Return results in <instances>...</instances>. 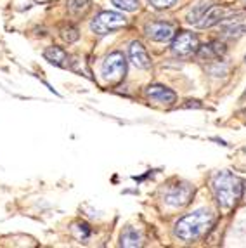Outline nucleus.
<instances>
[{
    "label": "nucleus",
    "instance_id": "nucleus-1",
    "mask_svg": "<svg viewBox=\"0 0 246 248\" xmlns=\"http://www.w3.org/2000/svg\"><path fill=\"white\" fill-rule=\"evenodd\" d=\"M212 191H214L218 207L224 208V210H229L241 200L243 182L238 175L224 170V172H217L212 177Z\"/></svg>",
    "mask_w": 246,
    "mask_h": 248
},
{
    "label": "nucleus",
    "instance_id": "nucleus-2",
    "mask_svg": "<svg viewBox=\"0 0 246 248\" xmlns=\"http://www.w3.org/2000/svg\"><path fill=\"white\" fill-rule=\"evenodd\" d=\"M214 220L215 217L210 210H196L193 214L182 217L175 224V232L181 240L194 241L198 238H201V236L212 228Z\"/></svg>",
    "mask_w": 246,
    "mask_h": 248
},
{
    "label": "nucleus",
    "instance_id": "nucleus-3",
    "mask_svg": "<svg viewBox=\"0 0 246 248\" xmlns=\"http://www.w3.org/2000/svg\"><path fill=\"white\" fill-rule=\"evenodd\" d=\"M127 25L125 16L120 13H113V11H104V13L97 14L94 21L91 23V28L94 33L97 35H109L116 30L123 28Z\"/></svg>",
    "mask_w": 246,
    "mask_h": 248
},
{
    "label": "nucleus",
    "instance_id": "nucleus-4",
    "mask_svg": "<svg viewBox=\"0 0 246 248\" xmlns=\"http://www.w3.org/2000/svg\"><path fill=\"white\" fill-rule=\"evenodd\" d=\"M125 73H127V61L122 52L109 54L101 66V75L108 83H118L120 80H123Z\"/></svg>",
    "mask_w": 246,
    "mask_h": 248
},
{
    "label": "nucleus",
    "instance_id": "nucleus-5",
    "mask_svg": "<svg viewBox=\"0 0 246 248\" xmlns=\"http://www.w3.org/2000/svg\"><path fill=\"white\" fill-rule=\"evenodd\" d=\"M198 49H200V42H198V37L194 33L181 31V33L173 38L172 50L179 58H189L194 52H198Z\"/></svg>",
    "mask_w": 246,
    "mask_h": 248
},
{
    "label": "nucleus",
    "instance_id": "nucleus-6",
    "mask_svg": "<svg viewBox=\"0 0 246 248\" xmlns=\"http://www.w3.org/2000/svg\"><path fill=\"white\" fill-rule=\"evenodd\" d=\"M193 193L194 189L189 184H175L165 191V203H169L170 207H185L191 202Z\"/></svg>",
    "mask_w": 246,
    "mask_h": 248
},
{
    "label": "nucleus",
    "instance_id": "nucleus-7",
    "mask_svg": "<svg viewBox=\"0 0 246 248\" xmlns=\"http://www.w3.org/2000/svg\"><path fill=\"white\" fill-rule=\"evenodd\" d=\"M220 31L224 38H239L246 35V14H234L229 19L220 21Z\"/></svg>",
    "mask_w": 246,
    "mask_h": 248
},
{
    "label": "nucleus",
    "instance_id": "nucleus-8",
    "mask_svg": "<svg viewBox=\"0 0 246 248\" xmlns=\"http://www.w3.org/2000/svg\"><path fill=\"white\" fill-rule=\"evenodd\" d=\"M173 33H175L173 26L169 25V23H161V21L146 26V35L153 42H169L173 37Z\"/></svg>",
    "mask_w": 246,
    "mask_h": 248
},
{
    "label": "nucleus",
    "instance_id": "nucleus-9",
    "mask_svg": "<svg viewBox=\"0 0 246 248\" xmlns=\"http://www.w3.org/2000/svg\"><path fill=\"white\" fill-rule=\"evenodd\" d=\"M128 56H130L132 64L139 70H149L151 68V58H149L148 50L144 49L140 42H132L130 49H128Z\"/></svg>",
    "mask_w": 246,
    "mask_h": 248
},
{
    "label": "nucleus",
    "instance_id": "nucleus-10",
    "mask_svg": "<svg viewBox=\"0 0 246 248\" xmlns=\"http://www.w3.org/2000/svg\"><path fill=\"white\" fill-rule=\"evenodd\" d=\"M146 95L149 99L154 101V103L165 104V106H170L177 101V95L173 91H170L169 87H163V85H151V87L146 89Z\"/></svg>",
    "mask_w": 246,
    "mask_h": 248
},
{
    "label": "nucleus",
    "instance_id": "nucleus-11",
    "mask_svg": "<svg viewBox=\"0 0 246 248\" xmlns=\"http://www.w3.org/2000/svg\"><path fill=\"white\" fill-rule=\"evenodd\" d=\"M224 16H226V9L220 5H212L210 9H205V13L201 14L196 26L198 28H212V26L218 25L224 19Z\"/></svg>",
    "mask_w": 246,
    "mask_h": 248
},
{
    "label": "nucleus",
    "instance_id": "nucleus-12",
    "mask_svg": "<svg viewBox=\"0 0 246 248\" xmlns=\"http://www.w3.org/2000/svg\"><path fill=\"white\" fill-rule=\"evenodd\" d=\"M226 54V46L222 42H210L206 46L198 49V58L203 61H214V59H220Z\"/></svg>",
    "mask_w": 246,
    "mask_h": 248
},
{
    "label": "nucleus",
    "instance_id": "nucleus-13",
    "mask_svg": "<svg viewBox=\"0 0 246 248\" xmlns=\"http://www.w3.org/2000/svg\"><path fill=\"white\" fill-rule=\"evenodd\" d=\"M44 58L49 62H52V64H56V66H66L68 64V54L61 47H47L44 50Z\"/></svg>",
    "mask_w": 246,
    "mask_h": 248
},
{
    "label": "nucleus",
    "instance_id": "nucleus-14",
    "mask_svg": "<svg viewBox=\"0 0 246 248\" xmlns=\"http://www.w3.org/2000/svg\"><path fill=\"white\" fill-rule=\"evenodd\" d=\"M140 241H142V236L137 231L136 228H127L122 234V245L123 247H140Z\"/></svg>",
    "mask_w": 246,
    "mask_h": 248
},
{
    "label": "nucleus",
    "instance_id": "nucleus-15",
    "mask_svg": "<svg viewBox=\"0 0 246 248\" xmlns=\"http://www.w3.org/2000/svg\"><path fill=\"white\" fill-rule=\"evenodd\" d=\"M91 5V0H68V9L70 13L78 16V14H83Z\"/></svg>",
    "mask_w": 246,
    "mask_h": 248
},
{
    "label": "nucleus",
    "instance_id": "nucleus-16",
    "mask_svg": "<svg viewBox=\"0 0 246 248\" xmlns=\"http://www.w3.org/2000/svg\"><path fill=\"white\" fill-rule=\"evenodd\" d=\"M113 4L118 9H123V11H128V13H134L137 11L140 5V0H113Z\"/></svg>",
    "mask_w": 246,
    "mask_h": 248
},
{
    "label": "nucleus",
    "instance_id": "nucleus-17",
    "mask_svg": "<svg viewBox=\"0 0 246 248\" xmlns=\"http://www.w3.org/2000/svg\"><path fill=\"white\" fill-rule=\"evenodd\" d=\"M61 37L64 38L68 44H73V42H77L78 40V30L77 28H73V26H68V28H62L61 30Z\"/></svg>",
    "mask_w": 246,
    "mask_h": 248
},
{
    "label": "nucleus",
    "instance_id": "nucleus-18",
    "mask_svg": "<svg viewBox=\"0 0 246 248\" xmlns=\"http://www.w3.org/2000/svg\"><path fill=\"white\" fill-rule=\"evenodd\" d=\"M149 2H151V5L156 9H169L177 4V0H149Z\"/></svg>",
    "mask_w": 246,
    "mask_h": 248
},
{
    "label": "nucleus",
    "instance_id": "nucleus-19",
    "mask_svg": "<svg viewBox=\"0 0 246 248\" xmlns=\"http://www.w3.org/2000/svg\"><path fill=\"white\" fill-rule=\"evenodd\" d=\"M241 198H243V200H246V184L243 186V195H241Z\"/></svg>",
    "mask_w": 246,
    "mask_h": 248
},
{
    "label": "nucleus",
    "instance_id": "nucleus-20",
    "mask_svg": "<svg viewBox=\"0 0 246 248\" xmlns=\"http://www.w3.org/2000/svg\"><path fill=\"white\" fill-rule=\"evenodd\" d=\"M243 116H245V124H246V109L243 111Z\"/></svg>",
    "mask_w": 246,
    "mask_h": 248
},
{
    "label": "nucleus",
    "instance_id": "nucleus-21",
    "mask_svg": "<svg viewBox=\"0 0 246 248\" xmlns=\"http://www.w3.org/2000/svg\"><path fill=\"white\" fill-rule=\"evenodd\" d=\"M245 62H246V58H245Z\"/></svg>",
    "mask_w": 246,
    "mask_h": 248
}]
</instances>
